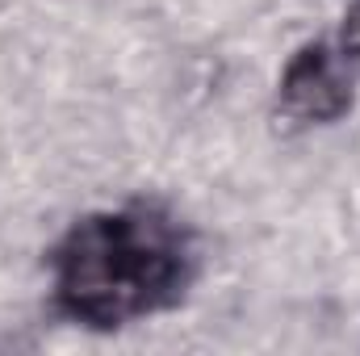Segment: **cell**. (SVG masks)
<instances>
[{"label": "cell", "mask_w": 360, "mask_h": 356, "mask_svg": "<svg viewBox=\"0 0 360 356\" xmlns=\"http://www.w3.org/2000/svg\"><path fill=\"white\" fill-rule=\"evenodd\" d=\"M281 113L297 122H340L352 109V84L340 72V55L327 42H306L289 55L281 84H276Z\"/></svg>", "instance_id": "7a4b0ae2"}, {"label": "cell", "mask_w": 360, "mask_h": 356, "mask_svg": "<svg viewBox=\"0 0 360 356\" xmlns=\"http://www.w3.org/2000/svg\"><path fill=\"white\" fill-rule=\"evenodd\" d=\"M51 268L55 306L80 327L113 331L176 302L193 276V248L172 214L126 205L80 218Z\"/></svg>", "instance_id": "6da1fadb"}, {"label": "cell", "mask_w": 360, "mask_h": 356, "mask_svg": "<svg viewBox=\"0 0 360 356\" xmlns=\"http://www.w3.org/2000/svg\"><path fill=\"white\" fill-rule=\"evenodd\" d=\"M340 59H360V0H348L344 17H340V38H335Z\"/></svg>", "instance_id": "3957f363"}]
</instances>
